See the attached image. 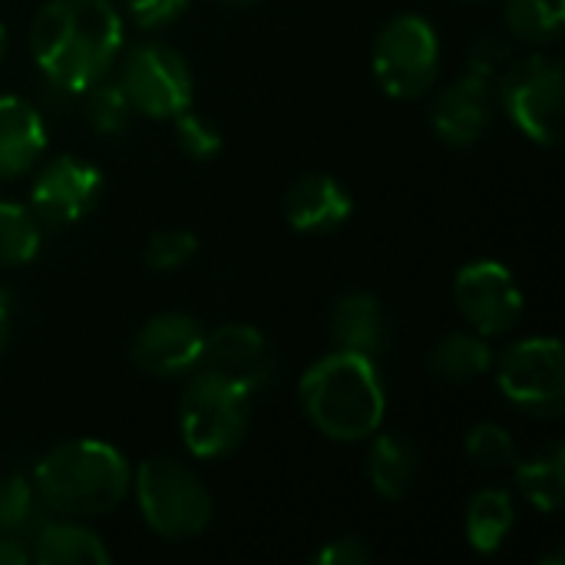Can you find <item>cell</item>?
Listing matches in <instances>:
<instances>
[{
  "mask_svg": "<svg viewBox=\"0 0 565 565\" xmlns=\"http://www.w3.org/2000/svg\"><path fill=\"white\" fill-rule=\"evenodd\" d=\"M103 175L93 162L79 156H60L50 166L40 169L30 189V209L40 218V225L66 228L76 225L99 199Z\"/></svg>",
  "mask_w": 565,
  "mask_h": 565,
  "instance_id": "8fae6325",
  "label": "cell"
},
{
  "mask_svg": "<svg viewBox=\"0 0 565 565\" xmlns=\"http://www.w3.org/2000/svg\"><path fill=\"white\" fill-rule=\"evenodd\" d=\"M507 66H510V43H503L500 36H480L473 43L467 73L483 76V79H497Z\"/></svg>",
  "mask_w": 565,
  "mask_h": 565,
  "instance_id": "4dcf8cb0",
  "label": "cell"
},
{
  "mask_svg": "<svg viewBox=\"0 0 565 565\" xmlns=\"http://www.w3.org/2000/svg\"><path fill=\"white\" fill-rule=\"evenodd\" d=\"M354 212V202L348 195V189L321 172L301 175L288 195H285V215L288 225L301 235H328L334 228H341Z\"/></svg>",
  "mask_w": 565,
  "mask_h": 565,
  "instance_id": "9a60e30c",
  "label": "cell"
},
{
  "mask_svg": "<svg viewBox=\"0 0 565 565\" xmlns=\"http://www.w3.org/2000/svg\"><path fill=\"white\" fill-rule=\"evenodd\" d=\"M36 503L63 520H93L116 510L132 483L126 457L103 440L53 447L33 470Z\"/></svg>",
  "mask_w": 565,
  "mask_h": 565,
  "instance_id": "3957f363",
  "label": "cell"
},
{
  "mask_svg": "<svg viewBox=\"0 0 565 565\" xmlns=\"http://www.w3.org/2000/svg\"><path fill=\"white\" fill-rule=\"evenodd\" d=\"M454 301L463 321L483 334L497 338L520 324L523 318V291L513 271L500 262H470L454 278Z\"/></svg>",
  "mask_w": 565,
  "mask_h": 565,
  "instance_id": "30bf717a",
  "label": "cell"
},
{
  "mask_svg": "<svg viewBox=\"0 0 565 565\" xmlns=\"http://www.w3.org/2000/svg\"><path fill=\"white\" fill-rule=\"evenodd\" d=\"M427 367L444 384H470L493 367V351L483 334L450 331L430 348Z\"/></svg>",
  "mask_w": 565,
  "mask_h": 565,
  "instance_id": "ffe728a7",
  "label": "cell"
},
{
  "mask_svg": "<svg viewBox=\"0 0 565 565\" xmlns=\"http://www.w3.org/2000/svg\"><path fill=\"white\" fill-rule=\"evenodd\" d=\"M30 546H23L20 536H0V565H26Z\"/></svg>",
  "mask_w": 565,
  "mask_h": 565,
  "instance_id": "d6a6232c",
  "label": "cell"
},
{
  "mask_svg": "<svg viewBox=\"0 0 565 565\" xmlns=\"http://www.w3.org/2000/svg\"><path fill=\"white\" fill-rule=\"evenodd\" d=\"M371 546L361 536H338L315 553V565H367Z\"/></svg>",
  "mask_w": 565,
  "mask_h": 565,
  "instance_id": "1f68e13d",
  "label": "cell"
},
{
  "mask_svg": "<svg viewBox=\"0 0 565 565\" xmlns=\"http://www.w3.org/2000/svg\"><path fill=\"white\" fill-rule=\"evenodd\" d=\"M467 457L480 470H507L516 463V444L507 427L483 420L467 434Z\"/></svg>",
  "mask_w": 565,
  "mask_h": 565,
  "instance_id": "4316f807",
  "label": "cell"
},
{
  "mask_svg": "<svg viewBox=\"0 0 565 565\" xmlns=\"http://www.w3.org/2000/svg\"><path fill=\"white\" fill-rule=\"evenodd\" d=\"M513 523V500L503 490H480L467 507V540L483 556H493L507 543Z\"/></svg>",
  "mask_w": 565,
  "mask_h": 565,
  "instance_id": "7402d4cb",
  "label": "cell"
},
{
  "mask_svg": "<svg viewBox=\"0 0 565 565\" xmlns=\"http://www.w3.org/2000/svg\"><path fill=\"white\" fill-rule=\"evenodd\" d=\"M3 50H7V33H3V26H0V56H3Z\"/></svg>",
  "mask_w": 565,
  "mask_h": 565,
  "instance_id": "d590c367",
  "label": "cell"
},
{
  "mask_svg": "<svg viewBox=\"0 0 565 565\" xmlns=\"http://www.w3.org/2000/svg\"><path fill=\"white\" fill-rule=\"evenodd\" d=\"M565 0H507V26L526 43H550L559 36Z\"/></svg>",
  "mask_w": 565,
  "mask_h": 565,
  "instance_id": "cb8c5ba5",
  "label": "cell"
},
{
  "mask_svg": "<svg viewBox=\"0 0 565 565\" xmlns=\"http://www.w3.org/2000/svg\"><path fill=\"white\" fill-rule=\"evenodd\" d=\"M122 50V17L109 0H46L30 23V53L46 86L79 96L109 76Z\"/></svg>",
  "mask_w": 565,
  "mask_h": 565,
  "instance_id": "6da1fadb",
  "label": "cell"
},
{
  "mask_svg": "<svg viewBox=\"0 0 565 565\" xmlns=\"http://www.w3.org/2000/svg\"><path fill=\"white\" fill-rule=\"evenodd\" d=\"M172 129H175V139H179V149L195 159V162H205V159H215L222 152V132L215 122H209L205 116L182 109L172 116Z\"/></svg>",
  "mask_w": 565,
  "mask_h": 565,
  "instance_id": "83f0119b",
  "label": "cell"
},
{
  "mask_svg": "<svg viewBox=\"0 0 565 565\" xmlns=\"http://www.w3.org/2000/svg\"><path fill=\"white\" fill-rule=\"evenodd\" d=\"M30 559L43 565H109L113 556L93 530L60 516L33 530Z\"/></svg>",
  "mask_w": 565,
  "mask_h": 565,
  "instance_id": "ac0fdd59",
  "label": "cell"
},
{
  "mask_svg": "<svg viewBox=\"0 0 565 565\" xmlns=\"http://www.w3.org/2000/svg\"><path fill=\"white\" fill-rule=\"evenodd\" d=\"M215 3H222L228 10H245V7H255L258 0H215Z\"/></svg>",
  "mask_w": 565,
  "mask_h": 565,
  "instance_id": "e575fe53",
  "label": "cell"
},
{
  "mask_svg": "<svg viewBox=\"0 0 565 565\" xmlns=\"http://www.w3.org/2000/svg\"><path fill=\"white\" fill-rule=\"evenodd\" d=\"M43 225L30 205L0 202V262L3 265H30L40 255Z\"/></svg>",
  "mask_w": 565,
  "mask_h": 565,
  "instance_id": "603a6c76",
  "label": "cell"
},
{
  "mask_svg": "<svg viewBox=\"0 0 565 565\" xmlns=\"http://www.w3.org/2000/svg\"><path fill=\"white\" fill-rule=\"evenodd\" d=\"M328 331H331L334 351L377 358L387 348V315L381 301L367 291L341 295L328 315Z\"/></svg>",
  "mask_w": 565,
  "mask_h": 565,
  "instance_id": "2e32d148",
  "label": "cell"
},
{
  "mask_svg": "<svg viewBox=\"0 0 565 565\" xmlns=\"http://www.w3.org/2000/svg\"><path fill=\"white\" fill-rule=\"evenodd\" d=\"M500 106L536 146H556L563 136L565 73L556 56L533 53L510 60L497 86Z\"/></svg>",
  "mask_w": 565,
  "mask_h": 565,
  "instance_id": "52a82bcc",
  "label": "cell"
},
{
  "mask_svg": "<svg viewBox=\"0 0 565 565\" xmlns=\"http://www.w3.org/2000/svg\"><path fill=\"white\" fill-rule=\"evenodd\" d=\"M202 324L189 315L179 311H166L149 318L132 344H129V358L139 371L152 374V377H182L192 374L202 354Z\"/></svg>",
  "mask_w": 565,
  "mask_h": 565,
  "instance_id": "4fadbf2b",
  "label": "cell"
},
{
  "mask_svg": "<svg viewBox=\"0 0 565 565\" xmlns=\"http://www.w3.org/2000/svg\"><path fill=\"white\" fill-rule=\"evenodd\" d=\"M7 341H10V305H7V298L0 295V354H3V348H7Z\"/></svg>",
  "mask_w": 565,
  "mask_h": 565,
  "instance_id": "836d02e7",
  "label": "cell"
},
{
  "mask_svg": "<svg viewBox=\"0 0 565 565\" xmlns=\"http://www.w3.org/2000/svg\"><path fill=\"white\" fill-rule=\"evenodd\" d=\"M500 394L523 414L553 420L565 407V358L556 338L510 344L497 364Z\"/></svg>",
  "mask_w": 565,
  "mask_h": 565,
  "instance_id": "ba28073f",
  "label": "cell"
},
{
  "mask_svg": "<svg viewBox=\"0 0 565 565\" xmlns=\"http://www.w3.org/2000/svg\"><path fill=\"white\" fill-rule=\"evenodd\" d=\"M36 520V493L33 483L20 473L0 477V536H20L33 530Z\"/></svg>",
  "mask_w": 565,
  "mask_h": 565,
  "instance_id": "484cf974",
  "label": "cell"
},
{
  "mask_svg": "<svg viewBox=\"0 0 565 565\" xmlns=\"http://www.w3.org/2000/svg\"><path fill=\"white\" fill-rule=\"evenodd\" d=\"M420 470V454L417 444L404 434H381L371 444L367 454V480L381 500H404L417 480Z\"/></svg>",
  "mask_w": 565,
  "mask_h": 565,
  "instance_id": "d6986e66",
  "label": "cell"
},
{
  "mask_svg": "<svg viewBox=\"0 0 565 565\" xmlns=\"http://www.w3.org/2000/svg\"><path fill=\"white\" fill-rule=\"evenodd\" d=\"M129 490L136 493L139 513L149 530L162 540L182 543L205 533L212 523V497L202 477L172 457H149L132 473Z\"/></svg>",
  "mask_w": 565,
  "mask_h": 565,
  "instance_id": "277c9868",
  "label": "cell"
},
{
  "mask_svg": "<svg viewBox=\"0 0 565 565\" xmlns=\"http://www.w3.org/2000/svg\"><path fill=\"white\" fill-rule=\"evenodd\" d=\"M195 371L212 374L225 384L255 394L275 374V354L265 334L252 324H222L202 338V354Z\"/></svg>",
  "mask_w": 565,
  "mask_h": 565,
  "instance_id": "7c38bea8",
  "label": "cell"
},
{
  "mask_svg": "<svg viewBox=\"0 0 565 565\" xmlns=\"http://www.w3.org/2000/svg\"><path fill=\"white\" fill-rule=\"evenodd\" d=\"M470 3H483V0H470Z\"/></svg>",
  "mask_w": 565,
  "mask_h": 565,
  "instance_id": "8d00e7d4",
  "label": "cell"
},
{
  "mask_svg": "<svg viewBox=\"0 0 565 565\" xmlns=\"http://www.w3.org/2000/svg\"><path fill=\"white\" fill-rule=\"evenodd\" d=\"M132 103L126 99L119 83H106L99 79L96 86L86 89V122L99 132V136H116L129 126L132 119Z\"/></svg>",
  "mask_w": 565,
  "mask_h": 565,
  "instance_id": "d4e9b609",
  "label": "cell"
},
{
  "mask_svg": "<svg viewBox=\"0 0 565 565\" xmlns=\"http://www.w3.org/2000/svg\"><path fill=\"white\" fill-rule=\"evenodd\" d=\"M252 394L195 371L179 394V434L192 457L218 460L242 447L252 424Z\"/></svg>",
  "mask_w": 565,
  "mask_h": 565,
  "instance_id": "5b68a950",
  "label": "cell"
},
{
  "mask_svg": "<svg viewBox=\"0 0 565 565\" xmlns=\"http://www.w3.org/2000/svg\"><path fill=\"white\" fill-rule=\"evenodd\" d=\"M129 20L142 30H159L169 26L172 20L182 17V10L189 7V0H122Z\"/></svg>",
  "mask_w": 565,
  "mask_h": 565,
  "instance_id": "f546056e",
  "label": "cell"
},
{
  "mask_svg": "<svg viewBox=\"0 0 565 565\" xmlns=\"http://www.w3.org/2000/svg\"><path fill=\"white\" fill-rule=\"evenodd\" d=\"M377 86L391 99H420L440 73V36L420 13L391 17L371 53Z\"/></svg>",
  "mask_w": 565,
  "mask_h": 565,
  "instance_id": "8992f818",
  "label": "cell"
},
{
  "mask_svg": "<svg viewBox=\"0 0 565 565\" xmlns=\"http://www.w3.org/2000/svg\"><path fill=\"white\" fill-rule=\"evenodd\" d=\"M516 487L540 513H556L565 503V447L559 440L516 463Z\"/></svg>",
  "mask_w": 565,
  "mask_h": 565,
  "instance_id": "44dd1931",
  "label": "cell"
},
{
  "mask_svg": "<svg viewBox=\"0 0 565 565\" xmlns=\"http://www.w3.org/2000/svg\"><path fill=\"white\" fill-rule=\"evenodd\" d=\"M132 109L152 119H172L192 106V73L166 43H139L126 53L116 79Z\"/></svg>",
  "mask_w": 565,
  "mask_h": 565,
  "instance_id": "9c48e42d",
  "label": "cell"
},
{
  "mask_svg": "<svg viewBox=\"0 0 565 565\" xmlns=\"http://www.w3.org/2000/svg\"><path fill=\"white\" fill-rule=\"evenodd\" d=\"M199 252V238L189 228H162L146 242L142 262L152 271H175Z\"/></svg>",
  "mask_w": 565,
  "mask_h": 565,
  "instance_id": "f1b7e54d",
  "label": "cell"
},
{
  "mask_svg": "<svg viewBox=\"0 0 565 565\" xmlns=\"http://www.w3.org/2000/svg\"><path fill=\"white\" fill-rule=\"evenodd\" d=\"M298 397L311 427L341 444L374 437L387 414V391L374 358L351 351L315 361L301 377Z\"/></svg>",
  "mask_w": 565,
  "mask_h": 565,
  "instance_id": "7a4b0ae2",
  "label": "cell"
},
{
  "mask_svg": "<svg viewBox=\"0 0 565 565\" xmlns=\"http://www.w3.org/2000/svg\"><path fill=\"white\" fill-rule=\"evenodd\" d=\"M46 149L43 116L20 96H0V175H23Z\"/></svg>",
  "mask_w": 565,
  "mask_h": 565,
  "instance_id": "e0dca14e",
  "label": "cell"
},
{
  "mask_svg": "<svg viewBox=\"0 0 565 565\" xmlns=\"http://www.w3.org/2000/svg\"><path fill=\"white\" fill-rule=\"evenodd\" d=\"M493 96H497L493 79L467 73L434 99L430 106L434 132L454 149H467L480 142V136L493 119Z\"/></svg>",
  "mask_w": 565,
  "mask_h": 565,
  "instance_id": "5bb4252c",
  "label": "cell"
}]
</instances>
